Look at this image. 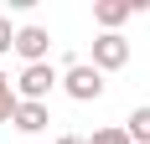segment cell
Wrapping results in <instances>:
<instances>
[{"instance_id": "obj_1", "label": "cell", "mask_w": 150, "mask_h": 144, "mask_svg": "<svg viewBox=\"0 0 150 144\" xmlns=\"http://www.w3.org/2000/svg\"><path fill=\"white\" fill-rule=\"evenodd\" d=\"M62 93L78 98V103L104 98V72L93 67V62H67V67H62Z\"/></svg>"}, {"instance_id": "obj_2", "label": "cell", "mask_w": 150, "mask_h": 144, "mask_svg": "<svg viewBox=\"0 0 150 144\" xmlns=\"http://www.w3.org/2000/svg\"><path fill=\"white\" fill-rule=\"evenodd\" d=\"M57 82H62V77L52 72V62H36V67H21V77H16V98H21V103H47Z\"/></svg>"}, {"instance_id": "obj_3", "label": "cell", "mask_w": 150, "mask_h": 144, "mask_svg": "<svg viewBox=\"0 0 150 144\" xmlns=\"http://www.w3.org/2000/svg\"><path fill=\"white\" fill-rule=\"evenodd\" d=\"M129 62V41H124L119 31H98L93 36V67L98 72H119Z\"/></svg>"}, {"instance_id": "obj_4", "label": "cell", "mask_w": 150, "mask_h": 144, "mask_svg": "<svg viewBox=\"0 0 150 144\" xmlns=\"http://www.w3.org/2000/svg\"><path fill=\"white\" fill-rule=\"evenodd\" d=\"M11 52L26 62V67H36V62H47V52H52V31H47V26H21Z\"/></svg>"}, {"instance_id": "obj_5", "label": "cell", "mask_w": 150, "mask_h": 144, "mask_svg": "<svg viewBox=\"0 0 150 144\" xmlns=\"http://www.w3.org/2000/svg\"><path fill=\"white\" fill-rule=\"evenodd\" d=\"M145 10V0H93V21L104 31H119L129 15H140Z\"/></svg>"}, {"instance_id": "obj_6", "label": "cell", "mask_w": 150, "mask_h": 144, "mask_svg": "<svg viewBox=\"0 0 150 144\" xmlns=\"http://www.w3.org/2000/svg\"><path fill=\"white\" fill-rule=\"evenodd\" d=\"M11 124H16L21 134H42L47 124H52V108H47V103H16Z\"/></svg>"}, {"instance_id": "obj_7", "label": "cell", "mask_w": 150, "mask_h": 144, "mask_svg": "<svg viewBox=\"0 0 150 144\" xmlns=\"http://www.w3.org/2000/svg\"><path fill=\"white\" fill-rule=\"evenodd\" d=\"M124 134H129V144H150V108H135L124 118Z\"/></svg>"}, {"instance_id": "obj_8", "label": "cell", "mask_w": 150, "mask_h": 144, "mask_svg": "<svg viewBox=\"0 0 150 144\" xmlns=\"http://www.w3.org/2000/svg\"><path fill=\"white\" fill-rule=\"evenodd\" d=\"M16 103H21V98H16V82L5 77V72H0V124H11V113H16Z\"/></svg>"}, {"instance_id": "obj_9", "label": "cell", "mask_w": 150, "mask_h": 144, "mask_svg": "<svg viewBox=\"0 0 150 144\" xmlns=\"http://www.w3.org/2000/svg\"><path fill=\"white\" fill-rule=\"evenodd\" d=\"M88 144H129V134H124V124H109V129H93Z\"/></svg>"}, {"instance_id": "obj_10", "label": "cell", "mask_w": 150, "mask_h": 144, "mask_svg": "<svg viewBox=\"0 0 150 144\" xmlns=\"http://www.w3.org/2000/svg\"><path fill=\"white\" fill-rule=\"evenodd\" d=\"M16 46V31H11V21H5V15H0V57H5V52H11Z\"/></svg>"}, {"instance_id": "obj_11", "label": "cell", "mask_w": 150, "mask_h": 144, "mask_svg": "<svg viewBox=\"0 0 150 144\" xmlns=\"http://www.w3.org/2000/svg\"><path fill=\"white\" fill-rule=\"evenodd\" d=\"M57 144H88V139H83V134H62Z\"/></svg>"}]
</instances>
